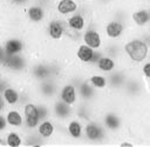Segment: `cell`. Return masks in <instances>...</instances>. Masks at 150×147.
Masks as SVG:
<instances>
[{
  "label": "cell",
  "instance_id": "6da1fadb",
  "mask_svg": "<svg viewBox=\"0 0 150 147\" xmlns=\"http://www.w3.org/2000/svg\"><path fill=\"white\" fill-rule=\"evenodd\" d=\"M122 55L118 59L120 66L132 68L148 59L150 46L143 36L142 31L129 27L125 36L122 40Z\"/></svg>",
  "mask_w": 150,
  "mask_h": 147
},
{
  "label": "cell",
  "instance_id": "7a4b0ae2",
  "mask_svg": "<svg viewBox=\"0 0 150 147\" xmlns=\"http://www.w3.org/2000/svg\"><path fill=\"white\" fill-rule=\"evenodd\" d=\"M0 52V73H6L11 75L18 82L28 81L27 71L32 60V55L28 53L8 55L2 51Z\"/></svg>",
  "mask_w": 150,
  "mask_h": 147
},
{
  "label": "cell",
  "instance_id": "3957f363",
  "mask_svg": "<svg viewBox=\"0 0 150 147\" xmlns=\"http://www.w3.org/2000/svg\"><path fill=\"white\" fill-rule=\"evenodd\" d=\"M149 92L150 91L138 69V66L132 67L129 72L128 79L121 91V95L128 100L141 101L142 99H144L148 95Z\"/></svg>",
  "mask_w": 150,
  "mask_h": 147
},
{
  "label": "cell",
  "instance_id": "277c9868",
  "mask_svg": "<svg viewBox=\"0 0 150 147\" xmlns=\"http://www.w3.org/2000/svg\"><path fill=\"white\" fill-rule=\"evenodd\" d=\"M111 135L104 127L100 118L84 122L83 146H110Z\"/></svg>",
  "mask_w": 150,
  "mask_h": 147
},
{
  "label": "cell",
  "instance_id": "5b68a950",
  "mask_svg": "<svg viewBox=\"0 0 150 147\" xmlns=\"http://www.w3.org/2000/svg\"><path fill=\"white\" fill-rule=\"evenodd\" d=\"M103 51H95L81 40H74L71 46V64H76L86 69L93 68Z\"/></svg>",
  "mask_w": 150,
  "mask_h": 147
},
{
  "label": "cell",
  "instance_id": "8992f818",
  "mask_svg": "<svg viewBox=\"0 0 150 147\" xmlns=\"http://www.w3.org/2000/svg\"><path fill=\"white\" fill-rule=\"evenodd\" d=\"M41 31L46 41L50 44H60L69 36L66 19L54 14H50L46 24L42 26Z\"/></svg>",
  "mask_w": 150,
  "mask_h": 147
},
{
  "label": "cell",
  "instance_id": "52a82bcc",
  "mask_svg": "<svg viewBox=\"0 0 150 147\" xmlns=\"http://www.w3.org/2000/svg\"><path fill=\"white\" fill-rule=\"evenodd\" d=\"M0 51L8 55L27 53V41L25 33L8 32L0 34Z\"/></svg>",
  "mask_w": 150,
  "mask_h": 147
},
{
  "label": "cell",
  "instance_id": "ba28073f",
  "mask_svg": "<svg viewBox=\"0 0 150 147\" xmlns=\"http://www.w3.org/2000/svg\"><path fill=\"white\" fill-rule=\"evenodd\" d=\"M81 41H83L86 45L91 47L95 51H103V47L107 42L102 27H101V21L98 18L94 16L86 28V31L81 35Z\"/></svg>",
  "mask_w": 150,
  "mask_h": 147
},
{
  "label": "cell",
  "instance_id": "9c48e42d",
  "mask_svg": "<svg viewBox=\"0 0 150 147\" xmlns=\"http://www.w3.org/2000/svg\"><path fill=\"white\" fill-rule=\"evenodd\" d=\"M22 14L28 28H42V26L50 16L52 12L32 1L22 9Z\"/></svg>",
  "mask_w": 150,
  "mask_h": 147
},
{
  "label": "cell",
  "instance_id": "30bf717a",
  "mask_svg": "<svg viewBox=\"0 0 150 147\" xmlns=\"http://www.w3.org/2000/svg\"><path fill=\"white\" fill-rule=\"evenodd\" d=\"M90 21H91V18L80 9L76 13L66 18V24H67L69 36L76 40H81V35L86 31Z\"/></svg>",
  "mask_w": 150,
  "mask_h": 147
},
{
  "label": "cell",
  "instance_id": "8fae6325",
  "mask_svg": "<svg viewBox=\"0 0 150 147\" xmlns=\"http://www.w3.org/2000/svg\"><path fill=\"white\" fill-rule=\"evenodd\" d=\"M59 88H60V81L55 79H46L33 83L35 99L45 100L49 102H52L54 99L57 98Z\"/></svg>",
  "mask_w": 150,
  "mask_h": 147
},
{
  "label": "cell",
  "instance_id": "7c38bea8",
  "mask_svg": "<svg viewBox=\"0 0 150 147\" xmlns=\"http://www.w3.org/2000/svg\"><path fill=\"white\" fill-rule=\"evenodd\" d=\"M71 145L83 146L84 142V122L77 116L73 115L62 123Z\"/></svg>",
  "mask_w": 150,
  "mask_h": 147
},
{
  "label": "cell",
  "instance_id": "4fadbf2b",
  "mask_svg": "<svg viewBox=\"0 0 150 147\" xmlns=\"http://www.w3.org/2000/svg\"><path fill=\"white\" fill-rule=\"evenodd\" d=\"M27 79L30 83L49 79V67L47 60H45L41 56H32L27 71Z\"/></svg>",
  "mask_w": 150,
  "mask_h": 147
},
{
  "label": "cell",
  "instance_id": "5bb4252c",
  "mask_svg": "<svg viewBox=\"0 0 150 147\" xmlns=\"http://www.w3.org/2000/svg\"><path fill=\"white\" fill-rule=\"evenodd\" d=\"M57 98L61 99L62 101H64L66 103L75 107V105L80 101L76 83L70 79H67V78L62 79L60 81V88H59Z\"/></svg>",
  "mask_w": 150,
  "mask_h": 147
},
{
  "label": "cell",
  "instance_id": "9a60e30c",
  "mask_svg": "<svg viewBox=\"0 0 150 147\" xmlns=\"http://www.w3.org/2000/svg\"><path fill=\"white\" fill-rule=\"evenodd\" d=\"M13 79V78H12ZM21 83L16 80H12L6 87L0 89V99L6 102L8 107H20V94H21Z\"/></svg>",
  "mask_w": 150,
  "mask_h": 147
},
{
  "label": "cell",
  "instance_id": "2e32d148",
  "mask_svg": "<svg viewBox=\"0 0 150 147\" xmlns=\"http://www.w3.org/2000/svg\"><path fill=\"white\" fill-rule=\"evenodd\" d=\"M81 2L82 0H55L52 14L66 19L80 9Z\"/></svg>",
  "mask_w": 150,
  "mask_h": 147
},
{
  "label": "cell",
  "instance_id": "e0dca14e",
  "mask_svg": "<svg viewBox=\"0 0 150 147\" xmlns=\"http://www.w3.org/2000/svg\"><path fill=\"white\" fill-rule=\"evenodd\" d=\"M130 69L131 68H125V67L120 66L114 72L108 74V80H109L108 92L109 93H121V91H122V88H123V86L128 79Z\"/></svg>",
  "mask_w": 150,
  "mask_h": 147
},
{
  "label": "cell",
  "instance_id": "ac0fdd59",
  "mask_svg": "<svg viewBox=\"0 0 150 147\" xmlns=\"http://www.w3.org/2000/svg\"><path fill=\"white\" fill-rule=\"evenodd\" d=\"M73 115H75L73 106L66 103L59 98L52 101V118H54L59 123H63Z\"/></svg>",
  "mask_w": 150,
  "mask_h": 147
},
{
  "label": "cell",
  "instance_id": "d6986e66",
  "mask_svg": "<svg viewBox=\"0 0 150 147\" xmlns=\"http://www.w3.org/2000/svg\"><path fill=\"white\" fill-rule=\"evenodd\" d=\"M98 111H100V108L96 103L89 102V101H83V100H80L74 107L75 116L81 119L83 122H87L91 119L98 118Z\"/></svg>",
  "mask_w": 150,
  "mask_h": 147
},
{
  "label": "cell",
  "instance_id": "ffe728a7",
  "mask_svg": "<svg viewBox=\"0 0 150 147\" xmlns=\"http://www.w3.org/2000/svg\"><path fill=\"white\" fill-rule=\"evenodd\" d=\"M21 108H22L23 116H25L23 132L36 129V127H38V125L40 123L41 120H40V115H39V111H38V106H36L35 100L29 101L28 103L23 105Z\"/></svg>",
  "mask_w": 150,
  "mask_h": 147
},
{
  "label": "cell",
  "instance_id": "44dd1931",
  "mask_svg": "<svg viewBox=\"0 0 150 147\" xmlns=\"http://www.w3.org/2000/svg\"><path fill=\"white\" fill-rule=\"evenodd\" d=\"M86 79L100 93H107L108 92V89H109L108 74H104V73L98 72L94 68H90L86 73Z\"/></svg>",
  "mask_w": 150,
  "mask_h": 147
},
{
  "label": "cell",
  "instance_id": "7402d4cb",
  "mask_svg": "<svg viewBox=\"0 0 150 147\" xmlns=\"http://www.w3.org/2000/svg\"><path fill=\"white\" fill-rule=\"evenodd\" d=\"M59 127H60V123L54 118H48L40 121V123L36 127V131L43 139H46L49 142V146H52V140L57 133Z\"/></svg>",
  "mask_w": 150,
  "mask_h": 147
},
{
  "label": "cell",
  "instance_id": "603a6c76",
  "mask_svg": "<svg viewBox=\"0 0 150 147\" xmlns=\"http://www.w3.org/2000/svg\"><path fill=\"white\" fill-rule=\"evenodd\" d=\"M4 113L6 115L9 128L23 131V128H25V116H23V112H22L21 107H19V106L8 107Z\"/></svg>",
  "mask_w": 150,
  "mask_h": 147
},
{
  "label": "cell",
  "instance_id": "cb8c5ba5",
  "mask_svg": "<svg viewBox=\"0 0 150 147\" xmlns=\"http://www.w3.org/2000/svg\"><path fill=\"white\" fill-rule=\"evenodd\" d=\"M0 146L20 147L25 146V132L20 129H8L4 135H0Z\"/></svg>",
  "mask_w": 150,
  "mask_h": 147
},
{
  "label": "cell",
  "instance_id": "d4e9b609",
  "mask_svg": "<svg viewBox=\"0 0 150 147\" xmlns=\"http://www.w3.org/2000/svg\"><path fill=\"white\" fill-rule=\"evenodd\" d=\"M120 67V62L117 59L105 54L102 52V54L98 56L97 61L95 62V65L93 66L94 69L98 71V72H102L104 74H110L111 72H114L116 68Z\"/></svg>",
  "mask_w": 150,
  "mask_h": 147
},
{
  "label": "cell",
  "instance_id": "484cf974",
  "mask_svg": "<svg viewBox=\"0 0 150 147\" xmlns=\"http://www.w3.org/2000/svg\"><path fill=\"white\" fill-rule=\"evenodd\" d=\"M110 146H143V142L125 129L124 132L111 136Z\"/></svg>",
  "mask_w": 150,
  "mask_h": 147
},
{
  "label": "cell",
  "instance_id": "4316f807",
  "mask_svg": "<svg viewBox=\"0 0 150 147\" xmlns=\"http://www.w3.org/2000/svg\"><path fill=\"white\" fill-rule=\"evenodd\" d=\"M25 146H49V142L43 139L36 129L25 132Z\"/></svg>",
  "mask_w": 150,
  "mask_h": 147
},
{
  "label": "cell",
  "instance_id": "83f0119b",
  "mask_svg": "<svg viewBox=\"0 0 150 147\" xmlns=\"http://www.w3.org/2000/svg\"><path fill=\"white\" fill-rule=\"evenodd\" d=\"M122 52H123L122 41H107L103 47V53H105L117 60L121 58Z\"/></svg>",
  "mask_w": 150,
  "mask_h": 147
},
{
  "label": "cell",
  "instance_id": "f1b7e54d",
  "mask_svg": "<svg viewBox=\"0 0 150 147\" xmlns=\"http://www.w3.org/2000/svg\"><path fill=\"white\" fill-rule=\"evenodd\" d=\"M35 102L38 106L40 120L52 118V102L45 101V100H39V99H35Z\"/></svg>",
  "mask_w": 150,
  "mask_h": 147
},
{
  "label": "cell",
  "instance_id": "f546056e",
  "mask_svg": "<svg viewBox=\"0 0 150 147\" xmlns=\"http://www.w3.org/2000/svg\"><path fill=\"white\" fill-rule=\"evenodd\" d=\"M138 69L150 91V60L149 59H145L144 61H142L139 65H138Z\"/></svg>",
  "mask_w": 150,
  "mask_h": 147
},
{
  "label": "cell",
  "instance_id": "4dcf8cb0",
  "mask_svg": "<svg viewBox=\"0 0 150 147\" xmlns=\"http://www.w3.org/2000/svg\"><path fill=\"white\" fill-rule=\"evenodd\" d=\"M32 1L33 0H0V4L7 5L8 7L14 9H23Z\"/></svg>",
  "mask_w": 150,
  "mask_h": 147
},
{
  "label": "cell",
  "instance_id": "1f68e13d",
  "mask_svg": "<svg viewBox=\"0 0 150 147\" xmlns=\"http://www.w3.org/2000/svg\"><path fill=\"white\" fill-rule=\"evenodd\" d=\"M142 140L145 146H150V118L143 119L142 123Z\"/></svg>",
  "mask_w": 150,
  "mask_h": 147
},
{
  "label": "cell",
  "instance_id": "d6a6232c",
  "mask_svg": "<svg viewBox=\"0 0 150 147\" xmlns=\"http://www.w3.org/2000/svg\"><path fill=\"white\" fill-rule=\"evenodd\" d=\"M9 128V125L7 122V119H6V115L4 112H0V135H4Z\"/></svg>",
  "mask_w": 150,
  "mask_h": 147
},
{
  "label": "cell",
  "instance_id": "836d02e7",
  "mask_svg": "<svg viewBox=\"0 0 150 147\" xmlns=\"http://www.w3.org/2000/svg\"><path fill=\"white\" fill-rule=\"evenodd\" d=\"M95 4L97 5L98 9L101 8H110L111 6H114L118 0H94Z\"/></svg>",
  "mask_w": 150,
  "mask_h": 147
},
{
  "label": "cell",
  "instance_id": "e575fe53",
  "mask_svg": "<svg viewBox=\"0 0 150 147\" xmlns=\"http://www.w3.org/2000/svg\"><path fill=\"white\" fill-rule=\"evenodd\" d=\"M33 1H34V2H36V4H39L40 6H42V7L47 8L48 11H50V12H52L53 6H54V1H55V0H33Z\"/></svg>",
  "mask_w": 150,
  "mask_h": 147
},
{
  "label": "cell",
  "instance_id": "d590c367",
  "mask_svg": "<svg viewBox=\"0 0 150 147\" xmlns=\"http://www.w3.org/2000/svg\"><path fill=\"white\" fill-rule=\"evenodd\" d=\"M148 59L150 60V51H149V55H148Z\"/></svg>",
  "mask_w": 150,
  "mask_h": 147
},
{
  "label": "cell",
  "instance_id": "8d00e7d4",
  "mask_svg": "<svg viewBox=\"0 0 150 147\" xmlns=\"http://www.w3.org/2000/svg\"><path fill=\"white\" fill-rule=\"evenodd\" d=\"M125 1H136V0H125Z\"/></svg>",
  "mask_w": 150,
  "mask_h": 147
}]
</instances>
